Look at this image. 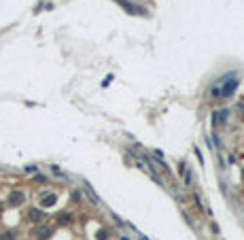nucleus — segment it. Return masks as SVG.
<instances>
[{"instance_id": "obj_1", "label": "nucleus", "mask_w": 244, "mask_h": 240, "mask_svg": "<svg viewBox=\"0 0 244 240\" xmlns=\"http://www.w3.org/2000/svg\"><path fill=\"white\" fill-rule=\"evenodd\" d=\"M9 204H11V206L24 204V193L21 191H11V195H9Z\"/></svg>"}, {"instance_id": "obj_3", "label": "nucleus", "mask_w": 244, "mask_h": 240, "mask_svg": "<svg viewBox=\"0 0 244 240\" xmlns=\"http://www.w3.org/2000/svg\"><path fill=\"white\" fill-rule=\"evenodd\" d=\"M236 85H238V81H231V83H227V85H225V89H223L221 94H223V96H231V94H234V89H236Z\"/></svg>"}, {"instance_id": "obj_4", "label": "nucleus", "mask_w": 244, "mask_h": 240, "mask_svg": "<svg viewBox=\"0 0 244 240\" xmlns=\"http://www.w3.org/2000/svg\"><path fill=\"white\" fill-rule=\"evenodd\" d=\"M30 219L38 223V221L42 219V213H41V210H36V208H32V210H30Z\"/></svg>"}, {"instance_id": "obj_9", "label": "nucleus", "mask_w": 244, "mask_h": 240, "mask_svg": "<svg viewBox=\"0 0 244 240\" xmlns=\"http://www.w3.org/2000/svg\"><path fill=\"white\" fill-rule=\"evenodd\" d=\"M0 210H2V204H0Z\"/></svg>"}, {"instance_id": "obj_6", "label": "nucleus", "mask_w": 244, "mask_h": 240, "mask_svg": "<svg viewBox=\"0 0 244 240\" xmlns=\"http://www.w3.org/2000/svg\"><path fill=\"white\" fill-rule=\"evenodd\" d=\"M49 234H51V230L49 227H41V232H38V238H49Z\"/></svg>"}, {"instance_id": "obj_8", "label": "nucleus", "mask_w": 244, "mask_h": 240, "mask_svg": "<svg viewBox=\"0 0 244 240\" xmlns=\"http://www.w3.org/2000/svg\"><path fill=\"white\" fill-rule=\"evenodd\" d=\"M121 240H129V238H121Z\"/></svg>"}, {"instance_id": "obj_7", "label": "nucleus", "mask_w": 244, "mask_h": 240, "mask_svg": "<svg viewBox=\"0 0 244 240\" xmlns=\"http://www.w3.org/2000/svg\"><path fill=\"white\" fill-rule=\"evenodd\" d=\"M15 238V234L13 232H6V234H2V240H13Z\"/></svg>"}, {"instance_id": "obj_5", "label": "nucleus", "mask_w": 244, "mask_h": 240, "mask_svg": "<svg viewBox=\"0 0 244 240\" xmlns=\"http://www.w3.org/2000/svg\"><path fill=\"white\" fill-rule=\"evenodd\" d=\"M57 221H60V223H64V225H66V223H70V221H72V217H70V215H68V213H62V215H60V217H57Z\"/></svg>"}, {"instance_id": "obj_2", "label": "nucleus", "mask_w": 244, "mask_h": 240, "mask_svg": "<svg viewBox=\"0 0 244 240\" xmlns=\"http://www.w3.org/2000/svg\"><path fill=\"white\" fill-rule=\"evenodd\" d=\"M55 202H57V195L55 193H47V195L41 198V206H53Z\"/></svg>"}]
</instances>
